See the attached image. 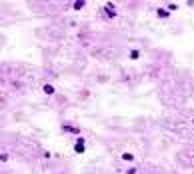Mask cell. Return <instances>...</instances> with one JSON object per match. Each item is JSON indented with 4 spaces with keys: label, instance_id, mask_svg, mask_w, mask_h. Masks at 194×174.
I'll use <instances>...</instances> for the list:
<instances>
[{
    "label": "cell",
    "instance_id": "cell-2",
    "mask_svg": "<svg viewBox=\"0 0 194 174\" xmlns=\"http://www.w3.org/2000/svg\"><path fill=\"white\" fill-rule=\"evenodd\" d=\"M106 16H110V18L116 16V10H114V6H112V4H106Z\"/></svg>",
    "mask_w": 194,
    "mask_h": 174
},
{
    "label": "cell",
    "instance_id": "cell-1",
    "mask_svg": "<svg viewBox=\"0 0 194 174\" xmlns=\"http://www.w3.org/2000/svg\"><path fill=\"white\" fill-rule=\"evenodd\" d=\"M86 150V144H84V138H78V140L74 142V152L76 154H82Z\"/></svg>",
    "mask_w": 194,
    "mask_h": 174
},
{
    "label": "cell",
    "instance_id": "cell-4",
    "mask_svg": "<svg viewBox=\"0 0 194 174\" xmlns=\"http://www.w3.org/2000/svg\"><path fill=\"white\" fill-rule=\"evenodd\" d=\"M122 160H126V162H132V160H134V156H132L130 152H124V154H122Z\"/></svg>",
    "mask_w": 194,
    "mask_h": 174
},
{
    "label": "cell",
    "instance_id": "cell-7",
    "mask_svg": "<svg viewBox=\"0 0 194 174\" xmlns=\"http://www.w3.org/2000/svg\"><path fill=\"white\" fill-rule=\"evenodd\" d=\"M156 14H158V16H160V18H168V10H158V12H156Z\"/></svg>",
    "mask_w": 194,
    "mask_h": 174
},
{
    "label": "cell",
    "instance_id": "cell-6",
    "mask_svg": "<svg viewBox=\"0 0 194 174\" xmlns=\"http://www.w3.org/2000/svg\"><path fill=\"white\" fill-rule=\"evenodd\" d=\"M64 130H68V132H74V134L80 132V128H74V126H64Z\"/></svg>",
    "mask_w": 194,
    "mask_h": 174
},
{
    "label": "cell",
    "instance_id": "cell-5",
    "mask_svg": "<svg viewBox=\"0 0 194 174\" xmlns=\"http://www.w3.org/2000/svg\"><path fill=\"white\" fill-rule=\"evenodd\" d=\"M84 0H78V2H74V10H80V8H84Z\"/></svg>",
    "mask_w": 194,
    "mask_h": 174
},
{
    "label": "cell",
    "instance_id": "cell-3",
    "mask_svg": "<svg viewBox=\"0 0 194 174\" xmlns=\"http://www.w3.org/2000/svg\"><path fill=\"white\" fill-rule=\"evenodd\" d=\"M44 94H54V86H50V84H44Z\"/></svg>",
    "mask_w": 194,
    "mask_h": 174
}]
</instances>
